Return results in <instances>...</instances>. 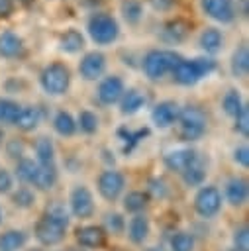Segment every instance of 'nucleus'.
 Returning <instances> with one entry per match:
<instances>
[{
    "label": "nucleus",
    "mask_w": 249,
    "mask_h": 251,
    "mask_svg": "<svg viewBox=\"0 0 249 251\" xmlns=\"http://www.w3.org/2000/svg\"><path fill=\"white\" fill-rule=\"evenodd\" d=\"M84 35L100 49V47H110L120 39L122 25L120 20L106 10H94L88 14L86 24H84Z\"/></svg>",
    "instance_id": "obj_1"
},
{
    "label": "nucleus",
    "mask_w": 249,
    "mask_h": 251,
    "mask_svg": "<svg viewBox=\"0 0 249 251\" xmlns=\"http://www.w3.org/2000/svg\"><path fill=\"white\" fill-rule=\"evenodd\" d=\"M216 69H218V61L214 57H206V55L192 59L180 57L171 71V78L178 86H194L202 78H208L212 73H216Z\"/></svg>",
    "instance_id": "obj_2"
},
{
    "label": "nucleus",
    "mask_w": 249,
    "mask_h": 251,
    "mask_svg": "<svg viewBox=\"0 0 249 251\" xmlns=\"http://www.w3.org/2000/svg\"><path fill=\"white\" fill-rule=\"evenodd\" d=\"M37 82H39V88L51 96V98H61L65 96L69 90H71V84H73V71L71 67L61 61V59H55V61H49L41 71H39V76H37Z\"/></svg>",
    "instance_id": "obj_3"
},
{
    "label": "nucleus",
    "mask_w": 249,
    "mask_h": 251,
    "mask_svg": "<svg viewBox=\"0 0 249 251\" xmlns=\"http://www.w3.org/2000/svg\"><path fill=\"white\" fill-rule=\"evenodd\" d=\"M182 55L174 49H169V47H153L149 51H145V55L141 57V73L147 80L151 82H159L163 80L165 76L171 75L173 67L176 65V61L180 59Z\"/></svg>",
    "instance_id": "obj_4"
},
{
    "label": "nucleus",
    "mask_w": 249,
    "mask_h": 251,
    "mask_svg": "<svg viewBox=\"0 0 249 251\" xmlns=\"http://www.w3.org/2000/svg\"><path fill=\"white\" fill-rule=\"evenodd\" d=\"M176 129H178V137L182 141H186V143L202 139L206 135V131H208V116H206V112L196 104L182 106L180 112H178Z\"/></svg>",
    "instance_id": "obj_5"
},
{
    "label": "nucleus",
    "mask_w": 249,
    "mask_h": 251,
    "mask_svg": "<svg viewBox=\"0 0 249 251\" xmlns=\"http://www.w3.org/2000/svg\"><path fill=\"white\" fill-rule=\"evenodd\" d=\"M78 76L86 82H98L108 71V55L102 49H88L80 55L76 65Z\"/></svg>",
    "instance_id": "obj_6"
},
{
    "label": "nucleus",
    "mask_w": 249,
    "mask_h": 251,
    "mask_svg": "<svg viewBox=\"0 0 249 251\" xmlns=\"http://www.w3.org/2000/svg\"><path fill=\"white\" fill-rule=\"evenodd\" d=\"M67 227H69V222L43 214L35 224V239L45 247L59 245L67 235Z\"/></svg>",
    "instance_id": "obj_7"
},
{
    "label": "nucleus",
    "mask_w": 249,
    "mask_h": 251,
    "mask_svg": "<svg viewBox=\"0 0 249 251\" xmlns=\"http://www.w3.org/2000/svg\"><path fill=\"white\" fill-rule=\"evenodd\" d=\"M200 12L218 25H231L237 20L235 0H198Z\"/></svg>",
    "instance_id": "obj_8"
},
{
    "label": "nucleus",
    "mask_w": 249,
    "mask_h": 251,
    "mask_svg": "<svg viewBox=\"0 0 249 251\" xmlns=\"http://www.w3.org/2000/svg\"><path fill=\"white\" fill-rule=\"evenodd\" d=\"M222 204H224V198L216 184H202L194 194V212L200 218L210 220L218 216L222 210Z\"/></svg>",
    "instance_id": "obj_9"
},
{
    "label": "nucleus",
    "mask_w": 249,
    "mask_h": 251,
    "mask_svg": "<svg viewBox=\"0 0 249 251\" xmlns=\"http://www.w3.org/2000/svg\"><path fill=\"white\" fill-rule=\"evenodd\" d=\"M125 88V80L118 73H106L96 82V100L102 106H114L120 102Z\"/></svg>",
    "instance_id": "obj_10"
},
{
    "label": "nucleus",
    "mask_w": 249,
    "mask_h": 251,
    "mask_svg": "<svg viewBox=\"0 0 249 251\" xmlns=\"http://www.w3.org/2000/svg\"><path fill=\"white\" fill-rule=\"evenodd\" d=\"M96 206H94V194L86 184H75L69 192V214H73L78 220L92 218Z\"/></svg>",
    "instance_id": "obj_11"
},
{
    "label": "nucleus",
    "mask_w": 249,
    "mask_h": 251,
    "mask_svg": "<svg viewBox=\"0 0 249 251\" xmlns=\"http://www.w3.org/2000/svg\"><path fill=\"white\" fill-rule=\"evenodd\" d=\"M96 188H98V194L106 200V202H116L122 194H124V188H125V176L124 173H120L118 169H104L98 178H96Z\"/></svg>",
    "instance_id": "obj_12"
},
{
    "label": "nucleus",
    "mask_w": 249,
    "mask_h": 251,
    "mask_svg": "<svg viewBox=\"0 0 249 251\" xmlns=\"http://www.w3.org/2000/svg\"><path fill=\"white\" fill-rule=\"evenodd\" d=\"M178 112H180V104L176 100H173V98L159 100L151 108V124L159 129H169L176 124Z\"/></svg>",
    "instance_id": "obj_13"
},
{
    "label": "nucleus",
    "mask_w": 249,
    "mask_h": 251,
    "mask_svg": "<svg viewBox=\"0 0 249 251\" xmlns=\"http://www.w3.org/2000/svg\"><path fill=\"white\" fill-rule=\"evenodd\" d=\"M196 43H198L202 55L216 59V55H220L224 51V47H225V33H224V29H220L216 25H206L198 33Z\"/></svg>",
    "instance_id": "obj_14"
},
{
    "label": "nucleus",
    "mask_w": 249,
    "mask_h": 251,
    "mask_svg": "<svg viewBox=\"0 0 249 251\" xmlns=\"http://www.w3.org/2000/svg\"><path fill=\"white\" fill-rule=\"evenodd\" d=\"M198 159L200 157H198L196 149H192V147H174V149H169L163 155V165H165L167 171H173V173L180 175L190 165H194Z\"/></svg>",
    "instance_id": "obj_15"
},
{
    "label": "nucleus",
    "mask_w": 249,
    "mask_h": 251,
    "mask_svg": "<svg viewBox=\"0 0 249 251\" xmlns=\"http://www.w3.org/2000/svg\"><path fill=\"white\" fill-rule=\"evenodd\" d=\"M57 49L63 55H80L86 51V35L82 29L71 25L65 27L57 37Z\"/></svg>",
    "instance_id": "obj_16"
},
{
    "label": "nucleus",
    "mask_w": 249,
    "mask_h": 251,
    "mask_svg": "<svg viewBox=\"0 0 249 251\" xmlns=\"http://www.w3.org/2000/svg\"><path fill=\"white\" fill-rule=\"evenodd\" d=\"M24 53H25L24 37L14 29H2L0 31V59L16 61L24 57Z\"/></svg>",
    "instance_id": "obj_17"
},
{
    "label": "nucleus",
    "mask_w": 249,
    "mask_h": 251,
    "mask_svg": "<svg viewBox=\"0 0 249 251\" xmlns=\"http://www.w3.org/2000/svg\"><path fill=\"white\" fill-rule=\"evenodd\" d=\"M118 106H120V114L122 116H127V118L129 116H135V114H139L147 106V96L137 86H129V88L124 90Z\"/></svg>",
    "instance_id": "obj_18"
},
{
    "label": "nucleus",
    "mask_w": 249,
    "mask_h": 251,
    "mask_svg": "<svg viewBox=\"0 0 249 251\" xmlns=\"http://www.w3.org/2000/svg\"><path fill=\"white\" fill-rule=\"evenodd\" d=\"M247 196H249V186H247V180L243 176H231L227 182H225V188H224V198L229 206L233 208H241L245 202H247Z\"/></svg>",
    "instance_id": "obj_19"
},
{
    "label": "nucleus",
    "mask_w": 249,
    "mask_h": 251,
    "mask_svg": "<svg viewBox=\"0 0 249 251\" xmlns=\"http://www.w3.org/2000/svg\"><path fill=\"white\" fill-rule=\"evenodd\" d=\"M75 233L76 243L84 249H100L106 243V231L102 226H80Z\"/></svg>",
    "instance_id": "obj_20"
},
{
    "label": "nucleus",
    "mask_w": 249,
    "mask_h": 251,
    "mask_svg": "<svg viewBox=\"0 0 249 251\" xmlns=\"http://www.w3.org/2000/svg\"><path fill=\"white\" fill-rule=\"evenodd\" d=\"M188 31H190V25L184 20L174 18L161 25V39L167 45H178L188 37Z\"/></svg>",
    "instance_id": "obj_21"
},
{
    "label": "nucleus",
    "mask_w": 249,
    "mask_h": 251,
    "mask_svg": "<svg viewBox=\"0 0 249 251\" xmlns=\"http://www.w3.org/2000/svg\"><path fill=\"white\" fill-rule=\"evenodd\" d=\"M227 69H229V75L233 78H245L247 73H249V49L245 43H239L231 55H229V61H227Z\"/></svg>",
    "instance_id": "obj_22"
},
{
    "label": "nucleus",
    "mask_w": 249,
    "mask_h": 251,
    "mask_svg": "<svg viewBox=\"0 0 249 251\" xmlns=\"http://www.w3.org/2000/svg\"><path fill=\"white\" fill-rule=\"evenodd\" d=\"M39 124H41V110H39L37 106H33V104L22 106V108H20V114H18V118H16V122H14V126H16L20 131H24V133L35 131V129L39 127Z\"/></svg>",
    "instance_id": "obj_23"
},
{
    "label": "nucleus",
    "mask_w": 249,
    "mask_h": 251,
    "mask_svg": "<svg viewBox=\"0 0 249 251\" xmlns=\"http://www.w3.org/2000/svg\"><path fill=\"white\" fill-rule=\"evenodd\" d=\"M116 135H118V139L122 141V151L125 153V155H129L147 135H149V127H139V129H131V127H125V126H122V127H118V131H116Z\"/></svg>",
    "instance_id": "obj_24"
},
{
    "label": "nucleus",
    "mask_w": 249,
    "mask_h": 251,
    "mask_svg": "<svg viewBox=\"0 0 249 251\" xmlns=\"http://www.w3.org/2000/svg\"><path fill=\"white\" fill-rule=\"evenodd\" d=\"M120 16L124 24L137 27L145 18V4L141 0H122L120 2Z\"/></svg>",
    "instance_id": "obj_25"
},
{
    "label": "nucleus",
    "mask_w": 249,
    "mask_h": 251,
    "mask_svg": "<svg viewBox=\"0 0 249 251\" xmlns=\"http://www.w3.org/2000/svg\"><path fill=\"white\" fill-rule=\"evenodd\" d=\"M33 153H35V163L37 165H57V149L51 137L41 135L35 139L33 145Z\"/></svg>",
    "instance_id": "obj_26"
},
{
    "label": "nucleus",
    "mask_w": 249,
    "mask_h": 251,
    "mask_svg": "<svg viewBox=\"0 0 249 251\" xmlns=\"http://www.w3.org/2000/svg\"><path fill=\"white\" fill-rule=\"evenodd\" d=\"M149 231H151L149 218L145 214H133V218L127 224V237H129V241L135 243V245H141L149 237Z\"/></svg>",
    "instance_id": "obj_27"
},
{
    "label": "nucleus",
    "mask_w": 249,
    "mask_h": 251,
    "mask_svg": "<svg viewBox=\"0 0 249 251\" xmlns=\"http://www.w3.org/2000/svg\"><path fill=\"white\" fill-rule=\"evenodd\" d=\"M51 126H53L55 133L61 135V137H73L78 131L76 129V120H75V116L69 110H57L53 114Z\"/></svg>",
    "instance_id": "obj_28"
},
{
    "label": "nucleus",
    "mask_w": 249,
    "mask_h": 251,
    "mask_svg": "<svg viewBox=\"0 0 249 251\" xmlns=\"http://www.w3.org/2000/svg\"><path fill=\"white\" fill-rule=\"evenodd\" d=\"M57 180H59L57 165H37V173L31 186H35L37 190H51L57 184Z\"/></svg>",
    "instance_id": "obj_29"
},
{
    "label": "nucleus",
    "mask_w": 249,
    "mask_h": 251,
    "mask_svg": "<svg viewBox=\"0 0 249 251\" xmlns=\"http://www.w3.org/2000/svg\"><path fill=\"white\" fill-rule=\"evenodd\" d=\"M243 104H245V100H243V94H241L239 88H227V90L224 92V96H222V102H220L222 112H224L227 118H233V116L241 110Z\"/></svg>",
    "instance_id": "obj_30"
},
{
    "label": "nucleus",
    "mask_w": 249,
    "mask_h": 251,
    "mask_svg": "<svg viewBox=\"0 0 249 251\" xmlns=\"http://www.w3.org/2000/svg\"><path fill=\"white\" fill-rule=\"evenodd\" d=\"M149 200L151 196L145 192V190H129L125 196H124V210L129 212V214H141L147 206H149Z\"/></svg>",
    "instance_id": "obj_31"
},
{
    "label": "nucleus",
    "mask_w": 249,
    "mask_h": 251,
    "mask_svg": "<svg viewBox=\"0 0 249 251\" xmlns=\"http://www.w3.org/2000/svg\"><path fill=\"white\" fill-rule=\"evenodd\" d=\"M75 120H76V129H80L84 135H94L100 129V118L94 110L84 108L78 112V116Z\"/></svg>",
    "instance_id": "obj_32"
},
{
    "label": "nucleus",
    "mask_w": 249,
    "mask_h": 251,
    "mask_svg": "<svg viewBox=\"0 0 249 251\" xmlns=\"http://www.w3.org/2000/svg\"><path fill=\"white\" fill-rule=\"evenodd\" d=\"M35 173H37V163L35 159H29V157H22L20 161H16V169H14V178H18L22 184L29 186L35 178Z\"/></svg>",
    "instance_id": "obj_33"
},
{
    "label": "nucleus",
    "mask_w": 249,
    "mask_h": 251,
    "mask_svg": "<svg viewBox=\"0 0 249 251\" xmlns=\"http://www.w3.org/2000/svg\"><path fill=\"white\" fill-rule=\"evenodd\" d=\"M22 104L12 96H0V124L2 126H14Z\"/></svg>",
    "instance_id": "obj_34"
},
{
    "label": "nucleus",
    "mask_w": 249,
    "mask_h": 251,
    "mask_svg": "<svg viewBox=\"0 0 249 251\" xmlns=\"http://www.w3.org/2000/svg\"><path fill=\"white\" fill-rule=\"evenodd\" d=\"M27 237L22 229H6L0 233V251H18L25 245Z\"/></svg>",
    "instance_id": "obj_35"
},
{
    "label": "nucleus",
    "mask_w": 249,
    "mask_h": 251,
    "mask_svg": "<svg viewBox=\"0 0 249 251\" xmlns=\"http://www.w3.org/2000/svg\"><path fill=\"white\" fill-rule=\"evenodd\" d=\"M180 176H182V182H184L186 186L200 188V186L204 184V180H206V167H204L202 161L198 159L194 165H190L186 171H182Z\"/></svg>",
    "instance_id": "obj_36"
},
{
    "label": "nucleus",
    "mask_w": 249,
    "mask_h": 251,
    "mask_svg": "<svg viewBox=\"0 0 249 251\" xmlns=\"http://www.w3.org/2000/svg\"><path fill=\"white\" fill-rule=\"evenodd\" d=\"M10 194H12V204L16 208H20V210H27V208H31L35 204V192H33V188H29L25 184L18 186Z\"/></svg>",
    "instance_id": "obj_37"
},
{
    "label": "nucleus",
    "mask_w": 249,
    "mask_h": 251,
    "mask_svg": "<svg viewBox=\"0 0 249 251\" xmlns=\"http://www.w3.org/2000/svg\"><path fill=\"white\" fill-rule=\"evenodd\" d=\"M171 251H194V235L188 231H176L171 237Z\"/></svg>",
    "instance_id": "obj_38"
},
{
    "label": "nucleus",
    "mask_w": 249,
    "mask_h": 251,
    "mask_svg": "<svg viewBox=\"0 0 249 251\" xmlns=\"http://www.w3.org/2000/svg\"><path fill=\"white\" fill-rule=\"evenodd\" d=\"M2 147H4V153H6V157H8V159L20 161L22 157H25V143H24L20 137L6 139Z\"/></svg>",
    "instance_id": "obj_39"
},
{
    "label": "nucleus",
    "mask_w": 249,
    "mask_h": 251,
    "mask_svg": "<svg viewBox=\"0 0 249 251\" xmlns=\"http://www.w3.org/2000/svg\"><path fill=\"white\" fill-rule=\"evenodd\" d=\"M231 120H233V129L241 137H247L249 135V106H247V102L241 106V110Z\"/></svg>",
    "instance_id": "obj_40"
},
{
    "label": "nucleus",
    "mask_w": 249,
    "mask_h": 251,
    "mask_svg": "<svg viewBox=\"0 0 249 251\" xmlns=\"http://www.w3.org/2000/svg\"><path fill=\"white\" fill-rule=\"evenodd\" d=\"M125 229V220H124V216L122 214H118V212H110V214H106V218H104V231L108 233H122Z\"/></svg>",
    "instance_id": "obj_41"
},
{
    "label": "nucleus",
    "mask_w": 249,
    "mask_h": 251,
    "mask_svg": "<svg viewBox=\"0 0 249 251\" xmlns=\"http://www.w3.org/2000/svg\"><path fill=\"white\" fill-rule=\"evenodd\" d=\"M233 249L249 251V227L247 226H241L233 231Z\"/></svg>",
    "instance_id": "obj_42"
},
{
    "label": "nucleus",
    "mask_w": 249,
    "mask_h": 251,
    "mask_svg": "<svg viewBox=\"0 0 249 251\" xmlns=\"http://www.w3.org/2000/svg\"><path fill=\"white\" fill-rule=\"evenodd\" d=\"M231 159H233V163H235L237 167L247 169V167H249V147H247L245 143L233 147V151H231Z\"/></svg>",
    "instance_id": "obj_43"
},
{
    "label": "nucleus",
    "mask_w": 249,
    "mask_h": 251,
    "mask_svg": "<svg viewBox=\"0 0 249 251\" xmlns=\"http://www.w3.org/2000/svg\"><path fill=\"white\" fill-rule=\"evenodd\" d=\"M14 190V175L0 167V194H10Z\"/></svg>",
    "instance_id": "obj_44"
},
{
    "label": "nucleus",
    "mask_w": 249,
    "mask_h": 251,
    "mask_svg": "<svg viewBox=\"0 0 249 251\" xmlns=\"http://www.w3.org/2000/svg\"><path fill=\"white\" fill-rule=\"evenodd\" d=\"M149 196L153 194V196H159V198H163L165 194H167V186H165V180L163 178H151L149 180V190H145Z\"/></svg>",
    "instance_id": "obj_45"
},
{
    "label": "nucleus",
    "mask_w": 249,
    "mask_h": 251,
    "mask_svg": "<svg viewBox=\"0 0 249 251\" xmlns=\"http://www.w3.org/2000/svg\"><path fill=\"white\" fill-rule=\"evenodd\" d=\"M155 12H169L176 6V0H147Z\"/></svg>",
    "instance_id": "obj_46"
},
{
    "label": "nucleus",
    "mask_w": 249,
    "mask_h": 251,
    "mask_svg": "<svg viewBox=\"0 0 249 251\" xmlns=\"http://www.w3.org/2000/svg\"><path fill=\"white\" fill-rule=\"evenodd\" d=\"M14 8H16V2L14 0H0V20L12 18Z\"/></svg>",
    "instance_id": "obj_47"
},
{
    "label": "nucleus",
    "mask_w": 249,
    "mask_h": 251,
    "mask_svg": "<svg viewBox=\"0 0 249 251\" xmlns=\"http://www.w3.org/2000/svg\"><path fill=\"white\" fill-rule=\"evenodd\" d=\"M4 141H6V135H4V129H2V126H0V149H2Z\"/></svg>",
    "instance_id": "obj_48"
},
{
    "label": "nucleus",
    "mask_w": 249,
    "mask_h": 251,
    "mask_svg": "<svg viewBox=\"0 0 249 251\" xmlns=\"http://www.w3.org/2000/svg\"><path fill=\"white\" fill-rule=\"evenodd\" d=\"M147 251H165V249H163V247H149Z\"/></svg>",
    "instance_id": "obj_49"
},
{
    "label": "nucleus",
    "mask_w": 249,
    "mask_h": 251,
    "mask_svg": "<svg viewBox=\"0 0 249 251\" xmlns=\"http://www.w3.org/2000/svg\"><path fill=\"white\" fill-rule=\"evenodd\" d=\"M14 2H24V4H27V2H33V0H14Z\"/></svg>",
    "instance_id": "obj_50"
},
{
    "label": "nucleus",
    "mask_w": 249,
    "mask_h": 251,
    "mask_svg": "<svg viewBox=\"0 0 249 251\" xmlns=\"http://www.w3.org/2000/svg\"><path fill=\"white\" fill-rule=\"evenodd\" d=\"M0 224H2V210H0Z\"/></svg>",
    "instance_id": "obj_51"
},
{
    "label": "nucleus",
    "mask_w": 249,
    "mask_h": 251,
    "mask_svg": "<svg viewBox=\"0 0 249 251\" xmlns=\"http://www.w3.org/2000/svg\"><path fill=\"white\" fill-rule=\"evenodd\" d=\"M31 251H41V249H31Z\"/></svg>",
    "instance_id": "obj_52"
},
{
    "label": "nucleus",
    "mask_w": 249,
    "mask_h": 251,
    "mask_svg": "<svg viewBox=\"0 0 249 251\" xmlns=\"http://www.w3.org/2000/svg\"><path fill=\"white\" fill-rule=\"evenodd\" d=\"M231 251H239V249H231Z\"/></svg>",
    "instance_id": "obj_53"
}]
</instances>
